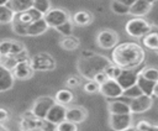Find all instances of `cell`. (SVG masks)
<instances>
[{
	"mask_svg": "<svg viewBox=\"0 0 158 131\" xmlns=\"http://www.w3.org/2000/svg\"><path fill=\"white\" fill-rule=\"evenodd\" d=\"M144 58L143 48L135 42L118 43L111 53V62L122 69H135L143 63Z\"/></svg>",
	"mask_w": 158,
	"mask_h": 131,
	"instance_id": "obj_1",
	"label": "cell"
},
{
	"mask_svg": "<svg viewBox=\"0 0 158 131\" xmlns=\"http://www.w3.org/2000/svg\"><path fill=\"white\" fill-rule=\"evenodd\" d=\"M111 64L112 62L109 61L105 56L94 53L89 57H80L78 61V70L84 78L91 80L98 73L105 72L106 68Z\"/></svg>",
	"mask_w": 158,
	"mask_h": 131,
	"instance_id": "obj_2",
	"label": "cell"
},
{
	"mask_svg": "<svg viewBox=\"0 0 158 131\" xmlns=\"http://www.w3.org/2000/svg\"><path fill=\"white\" fill-rule=\"evenodd\" d=\"M125 31L127 32L128 36L139 38V37H144L147 33L151 32V25L148 23V21H146L142 17H133L126 22Z\"/></svg>",
	"mask_w": 158,
	"mask_h": 131,
	"instance_id": "obj_3",
	"label": "cell"
},
{
	"mask_svg": "<svg viewBox=\"0 0 158 131\" xmlns=\"http://www.w3.org/2000/svg\"><path fill=\"white\" fill-rule=\"evenodd\" d=\"M30 62L35 72H49V70H53L57 66L56 59L49 53H46V52L32 56Z\"/></svg>",
	"mask_w": 158,
	"mask_h": 131,
	"instance_id": "obj_4",
	"label": "cell"
},
{
	"mask_svg": "<svg viewBox=\"0 0 158 131\" xmlns=\"http://www.w3.org/2000/svg\"><path fill=\"white\" fill-rule=\"evenodd\" d=\"M96 43L104 49H114L118 44V35L114 30H101L96 36Z\"/></svg>",
	"mask_w": 158,
	"mask_h": 131,
	"instance_id": "obj_5",
	"label": "cell"
},
{
	"mask_svg": "<svg viewBox=\"0 0 158 131\" xmlns=\"http://www.w3.org/2000/svg\"><path fill=\"white\" fill-rule=\"evenodd\" d=\"M56 104L54 98L51 96H40L35 100L32 105V111L37 119H46L49 109Z\"/></svg>",
	"mask_w": 158,
	"mask_h": 131,
	"instance_id": "obj_6",
	"label": "cell"
},
{
	"mask_svg": "<svg viewBox=\"0 0 158 131\" xmlns=\"http://www.w3.org/2000/svg\"><path fill=\"white\" fill-rule=\"evenodd\" d=\"M43 17H44L46 22L49 25V27H54V28L57 26H59V25H62V23H64V22L70 20L69 14L65 10L59 9V7L51 9Z\"/></svg>",
	"mask_w": 158,
	"mask_h": 131,
	"instance_id": "obj_7",
	"label": "cell"
},
{
	"mask_svg": "<svg viewBox=\"0 0 158 131\" xmlns=\"http://www.w3.org/2000/svg\"><path fill=\"white\" fill-rule=\"evenodd\" d=\"M109 125L114 131H122L132 126L131 114H110Z\"/></svg>",
	"mask_w": 158,
	"mask_h": 131,
	"instance_id": "obj_8",
	"label": "cell"
},
{
	"mask_svg": "<svg viewBox=\"0 0 158 131\" xmlns=\"http://www.w3.org/2000/svg\"><path fill=\"white\" fill-rule=\"evenodd\" d=\"M100 94L109 99H117L123 95L122 87L115 79H109L104 84L100 85Z\"/></svg>",
	"mask_w": 158,
	"mask_h": 131,
	"instance_id": "obj_9",
	"label": "cell"
},
{
	"mask_svg": "<svg viewBox=\"0 0 158 131\" xmlns=\"http://www.w3.org/2000/svg\"><path fill=\"white\" fill-rule=\"evenodd\" d=\"M153 101H152V98L149 95H141L138 98H135V99H131L130 101V108H131V112L132 114H141V112H144L147 111L148 109H151Z\"/></svg>",
	"mask_w": 158,
	"mask_h": 131,
	"instance_id": "obj_10",
	"label": "cell"
},
{
	"mask_svg": "<svg viewBox=\"0 0 158 131\" xmlns=\"http://www.w3.org/2000/svg\"><path fill=\"white\" fill-rule=\"evenodd\" d=\"M65 115H67V108L64 105H60L58 103H56L48 111L47 116L44 120H47L48 122L53 124V125H58L60 124L62 121L65 120Z\"/></svg>",
	"mask_w": 158,
	"mask_h": 131,
	"instance_id": "obj_11",
	"label": "cell"
},
{
	"mask_svg": "<svg viewBox=\"0 0 158 131\" xmlns=\"http://www.w3.org/2000/svg\"><path fill=\"white\" fill-rule=\"evenodd\" d=\"M25 46L15 40H4L0 41V56H9V54H19L25 51Z\"/></svg>",
	"mask_w": 158,
	"mask_h": 131,
	"instance_id": "obj_12",
	"label": "cell"
},
{
	"mask_svg": "<svg viewBox=\"0 0 158 131\" xmlns=\"http://www.w3.org/2000/svg\"><path fill=\"white\" fill-rule=\"evenodd\" d=\"M33 73H35V69L32 68L30 61L19 62V63L16 64V67L14 68V70H12L14 77H15L16 79H19V80H27V79H31V78L33 77Z\"/></svg>",
	"mask_w": 158,
	"mask_h": 131,
	"instance_id": "obj_13",
	"label": "cell"
},
{
	"mask_svg": "<svg viewBox=\"0 0 158 131\" xmlns=\"http://www.w3.org/2000/svg\"><path fill=\"white\" fill-rule=\"evenodd\" d=\"M117 83L122 87L123 90L133 87L137 84V80H138V74H136L132 69H123L122 73L118 75V78L116 79Z\"/></svg>",
	"mask_w": 158,
	"mask_h": 131,
	"instance_id": "obj_14",
	"label": "cell"
},
{
	"mask_svg": "<svg viewBox=\"0 0 158 131\" xmlns=\"http://www.w3.org/2000/svg\"><path fill=\"white\" fill-rule=\"evenodd\" d=\"M88 116V112L84 108L81 106H73V108H67V115L65 120L72 121L74 124H80L83 122Z\"/></svg>",
	"mask_w": 158,
	"mask_h": 131,
	"instance_id": "obj_15",
	"label": "cell"
},
{
	"mask_svg": "<svg viewBox=\"0 0 158 131\" xmlns=\"http://www.w3.org/2000/svg\"><path fill=\"white\" fill-rule=\"evenodd\" d=\"M48 28H49V25L46 22L44 17H42V19H40V20L33 21V22L28 26V28H27V36L36 37V36L43 35Z\"/></svg>",
	"mask_w": 158,
	"mask_h": 131,
	"instance_id": "obj_16",
	"label": "cell"
},
{
	"mask_svg": "<svg viewBox=\"0 0 158 131\" xmlns=\"http://www.w3.org/2000/svg\"><path fill=\"white\" fill-rule=\"evenodd\" d=\"M14 74L11 70L4 68L2 66H0V89L1 91H6L9 89L12 88L14 85Z\"/></svg>",
	"mask_w": 158,
	"mask_h": 131,
	"instance_id": "obj_17",
	"label": "cell"
},
{
	"mask_svg": "<svg viewBox=\"0 0 158 131\" xmlns=\"http://www.w3.org/2000/svg\"><path fill=\"white\" fill-rule=\"evenodd\" d=\"M6 6L14 14H19L30 10L33 6V0H9Z\"/></svg>",
	"mask_w": 158,
	"mask_h": 131,
	"instance_id": "obj_18",
	"label": "cell"
},
{
	"mask_svg": "<svg viewBox=\"0 0 158 131\" xmlns=\"http://www.w3.org/2000/svg\"><path fill=\"white\" fill-rule=\"evenodd\" d=\"M75 99V95L74 93L70 90V88H63V89H59L56 95H54V100L56 103L60 104V105H69L74 101Z\"/></svg>",
	"mask_w": 158,
	"mask_h": 131,
	"instance_id": "obj_19",
	"label": "cell"
},
{
	"mask_svg": "<svg viewBox=\"0 0 158 131\" xmlns=\"http://www.w3.org/2000/svg\"><path fill=\"white\" fill-rule=\"evenodd\" d=\"M93 14L86 10H79L72 16L73 23L77 26H88L93 22Z\"/></svg>",
	"mask_w": 158,
	"mask_h": 131,
	"instance_id": "obj_20",
	"label": "cell"
},
{
	"mask_svg": "<svg viewBox=\"0 0 158 131\" xmlns=\"http://www.w3.org/2000/svg\"><path fill=\"white\" fill-rule=\"evenodd\" d=\"M151 4L147 2V0H137L131 7H130V14L137 17L144 16L149 10H151Z\"/></svg>",
	"mask_w": 158,
	"mask_h": 131,
	"instance_id": "obj_21",
	"label": "cell"
},
{
	"mask_svg": "<svg viewBox=\"0 0 158 131\" xmlns=\"http://www.w3.org/2000/svg\"><path fill=\"white\" fill-rule=\"evenodd\" d=\"M107 109H109L110 114H132L130 104L121 101V100H114V101L109 103Z\"/></svg>",
	"mask_w": 158,
	"mask_h": 131,
	"instance_id": "obj_22",
	"label": "cell"
},
{
	"mask_svg": "<svg viewBox=\"0 0 158 131\" xmlns=\"http://www.w3.org/2000/svg\"><path fill=\"white\" fill-rule=\"evenodd\" d=\"M59 46L65 51H74L80 46V41L78 37L70 35V36H63L59 41Z\"/></svg>",
	"mask_w": 158,
	"mask_h": 131,
	"instance_id": "obj_23",
	"label": "cell"
},
{
	"mask_svg": "<svg viewBox=\"0 0 158 131\" xmlns=\"http://www.w3.org/2000/svg\"><path fill=\"white\" fill-rule=\"evenodd\" d=\"M137 85L141 88V90H142V93L144 95H149V96L153 95V90H154V87H156V83L154 82H152L149 79H146L144 77H142L141 74H138Z\"/></svg>",
	"mask_w": 158,
	"mask_h": 131,
	"instance_id": "obj_24",
	"label": "cell"
},
{
	"mask_svg": "<svg viewBox=\"0 0 158 131\" xmlns=\"http://www.w3.org/2000/svg\"><path fill=\"white\" fill-rule=\"evenodd\" d=\"M142 43L144 47L149 49L158 51V31H151L142 38Z\"/></svg>",
	"mask_w": 158,
	"mask_h": 131,
	"instance_id": "obj_25",
	"label": "cell"
},
{
	"mask_svg": "<svg viewBox=\"0 0 158 131\" xmlns=\"http://www.w3.org/2000/svg\"><path fill=\"white\" fill-rule=\"evenodd\" d=\"M19 63L17 58L15 54H9V56H0V66H2L4 68L9 69V70H14V68L16 67V64Z\"/></svg>",
	"mask_w": 158,
	"mask_h": 131,
	"instance_id": "obj_26",
	"label": "cell"
},
{
	"mask_svg": "<svg viewBox=\"0 0 158 131\" xmlns=\"http://www.w3.org/2000/svg\"><path fill=\"white\" fill-rule=\"evenodd\" d=\"M15 17V14L7 6H0V25L11 23Z\"/></svg>",
	"mask_w": 158,
	"mask_h": 131,
	"instance_id": "obj_27",
	"label": "cell"
},
{
	"mask_svg": "<svg viewBox=\"0 0 158 131\" xmlns=\"http://www.w3.org/2000/svg\"><path fill=\"white\" fill-rule=\"evenodd\" d=\"M138 74H141L146 79H149L154 83H158V68L157 67H146Z\"/></svg>",
	"mask_w": 158,
	"mask_h": 131,
	"instance_id": "obj_28",
	"label": "cell"
},
{
	"mask_svg": "<svg viewBox=\"0 0 158 131\" xmlns=\"http://www.w3.org/2000/svg\"><path fill=\"white\" fill-rule=\"evenodd\" d=\"M32 7L36 9L37 11H40L43 16L52 9L49 0H33V6Z\"/></svg>",
	"mask_w": 158,
	"mask_h": 131,
	"instance_id": "obj_29",
	"label": "cell"
},
{
	"mask_svg": "<svg viewBox=\"0 0 158 131\" xmlns=\"http://www.w3.org/2000/svg\"><path fill=\"white\" fill-rule=\"evenodd\" d=\"M111 10L117 15H127V14H130V7L126 6L125 4H122L118 0H112L111 1Z\"/></svg>",
	"mask_w": 158,
	"mask_h": 131,
	"instance_id": "obj_30",
	"label": "cell"
},
{
	"mask_svg": "<svg viewBox=\"0 0 158 131\" xmlns=\"http://www.w3.org/2000/svg\"><path fill=\"white\" fill-rule=\"evenodd\" d=\"M11 28H12V31H14L16 35H19V36H27V28H28V26H26V25L19 22V21H16V20H12V22H11Z\"/></svg>",
	"mask_w": 158,
	"mask_h": 131,
	"instance_id": "obj_31",
	"label": "cell"
},
{
	"mask_svg": "<svg viewBox=\"0 0 158 131\" xmlns=\"http://www.w3.org/2000/svg\"><path fill=\"white\" fill-rule=\"evenodd\" d=\"M141 95H143V93H142L141 88L136 84V85H133V87H131V88L123 90V95H122V96L128 98V99H135V98H138V96H141Z\"/></svg>",
	"mask_w": 158,
	"mask_h": 131,
	"instance_id": "obj_32",
	"label": "cell"
},
{
	"mask_svg": "<svg viewBox=\"0 0 158 131\" xmlns=\"http://www.w3.org/2000/svg\"><path fill=\"white\" fill-rule=\"evenodd\" d=\"M56 130L57 131H78V124L64 120L56 126Z\"/></svg>",
	"mask_w": 158,
	"mask_h": 131,
	"instance_id": "obj_33",
	"label": "cell"
},
{
	"mask_svg": "<svg viewBox=\"0 0 158 131\" xmlns=\"http://www.w3.org/2000/svg\"><path fill=\"white\" fill-rule=\"evenodd\" d=\"M56 30H57L62 36H70V35L73 33V23H72V21L69 20V21H67V22H64V23L57 26Z\"/></svg>",
	"mask_w": 158,
	"mask_h": 131,
	"instance_id": "obj_34",
	"label": "cell"
},
{
	"mask_svg": "<svg viewBox=\"0 0 158 131\" xmlns=\"http://www.w3.org/2000/svg\"><path fill=\"white\" fill-rule=\"evenodd\" d=\"M135 127H136L137 131H158L157 125H152V124H149L148 121H144V120L138 121Z\"/></svg>",
	"mask_w": 158,
	"mask_h": 131,
	"instance_id": "obj_35",
	"label": "cell"
},
{
	"mask_svg": "<svg viewBox=\"0 0 158 131\" xmlns=\"http://www.w3.org/2000/svg\"><path fill=\"white\" fill-rule=\"evenodd\" d=\"M122 70H123L122 68H120L118 66H116V64L112 63L111 66H109V67L106 68L105 72H106V74L109 75L110 79H115V80H116V79L118 78V75L122 73Z\"/></svg>",
	"mask_w": 158,
	"mask_h": 131,
	"instance_id": "obj_36",
	"label": "cell"
},
{
	"mask_svg": "<svg viewBox=\"0 0 158 131\" xmlns=\"http://www.w3.org/2000/svg\"><path fill=\"white\" fill-rule=\"evenodd\" d=\"M83 89H84V91L85 93H88V94H95V93H98V91H100V85L95 82V80H88L84 85H83Z\"/></svg>",
	"mask_w": 158,
	"mask_h": 131,
	"instance_id": "obj_37",
	"label": "cell"
},
{
	"mask_svg": "<svg viewBox=\"0 0 158 131\" xmlns=\"http://www.w3.org/2000/svg\"><path fill=\"white\" fill-rule=\"evenodd\" d=\"M80 84V78L77 77V75H70L67 80H65V85L68 88H75Z\"/></svg>",
	"mask_w": 158,
	"mask_h": 131,
	"instance_id": "obj_38",
	"label": "cell"
},
{
	"mask_svg": "<svg viewBox=\"0 0 158 131\" xmlns=\"http://www.w3.org/2000/svg\"><path fill=\"white\" fill-rule=\"evenodd\" d=\"M110 78H109V75L106 74V72H100V73H98L95 77H94V79L93 80H95L99 85H101V84H104L105 82H107Z\"/></svg>",
	"mask_w": 158,
	"mask_h": 131,
	"instance_id": "obj_39",
	"label": "cell"
},
{
	"mask_svg": "<svg viewBox=\"0 0 158 131\" xmlns=\"http://www.w3.org/2000/svg\"><path fill=\"white\" fill-rule=\"evenodd\" d=\"M10 117V112L5 108H0V124H5Z\"/></svg>",
	"mask_w": 158,
	"mask_h": 131,
	"instance_id": "obj_40",
	"label": "cell"
},
{
	"mask_svg": "<svg viewBox=\"0 0 158 131\" xmlns=\"http://www.w3.org/2000/svg\"><path fill=\"white\" fill-rule=\"evenodd\" d=\"M118 1H121V2H122V4H125L126 6L131 7V6H132V5H133V4H135L137 0H118Z\"/></svg>",
	"mask_w": 158,
	"mask_h": 131,
	"instance_id": "obj_41",
	"label": "cell"
},
{
	"mask_svg": "<svg viewBox=\"0 0 158 131\" xmlns=\"http://www.w3.org/2000/svg\"><path fill=\"white\" fill-rule=\"evenodd\" d=\"M91 54H94V52H90V51H83L81 52V57H89Z\"/></svg>",
	"mask_w": 158,
	"mask_h": 131,
	"instance_id": "obj_42",
	"label": "cell"
},
{
	"mask_svg": "<svg viewBox=\"0 0 158 131\" xmlns=\"http://www.w3.org/2000/svg\"><path fill=\"white\" fill-rule=\"evenodd\" d=\"M153 95L158 98V83H156V87H154V90H153Z\"/></svg>",
	"mask_w": 158,
	"mask_h": 131,
	"instance_id": "obj_43",
	"label": "cell"
},
{
	"mask_svg": "<svg viewBox=\"0 0 158 131\" xmlns=\"http://www.w3.org/2000/svg\"><path fill=\"white\" fill-rule=\"evenodd\" d=\"M7 2H9V0H0V6H6Z\"/></svg>",
	"mask_w": 158,
	"mask_h": 131,
	"instance_id": "obj_44",
	"label": "cell"
},
{
	"mask_svg": "<svg viewBox=\"0 0 158 131\" xmlns=\"http://www.w3.org/2000/svg\"><path fill=\"white\" fill-rule=\"evenodd\" d=\"M122 131H137V130H136V127L131 126V127H128V129H126V130H122Z\"/></svg>",
	"mask_w": 158,
	"mask_h": 131,
	"instance_id": "obj_45",
	"label": "cell"
},
{
	"mask_svg": "<svg viewBox=\"0 0 158 131\" xmlns=\"http://www.w3.org/2000/svg\"><path fill=\"white\" fill-rule=\"evenodd\" d=\"M0 131H9V130H7L2 124H0Z\"/></svg>",
	"mask_w": 158,
	"mask_h": 131,
	"instance_id": "obj_46",
	"label": "cell"
},
{
	"mask_svg": "<svg viewBox=\"0 0 158 131\" xmlns=\"http://www.w3.org/2000/svg\"><path fill=\"white\" fill-rule=\"evenodd\" d=\"M154 1H156V0H147V2H148V4H151V5H153V4H154Z\"/></svg>",
	"mask_w": 158,
	"mask_h": 131,
	"instance_id": "obj_47",
	"label": "cell"
},
{
	"mask_svg": "<svg viewBox=\"0 0 158 131\" xmlns=\"http://www.w3.org/2000/svg\"><path fill=\"white\" fill-rule=\"evenodd\" d=\"M30 131H43V130H41V129H33V130H30Z\"/></svg>",
	"mask_w": 158,
	"mask_h": 131,
	"instance_id": "obj_48",
	"label": "cell"
},
{
	"mask_svg": "<svg viewBox=\"0 0 158 131\" xmlns=\"http://www.w3.org/2000/svg\"><path fill=\"white\" fill-rule=\"evenodd\" d=\"M47 131H57V130H56V129H54V130H47Z\"/></svg>",
	"mask_w": 158,
	"mask_h": 131,
	"instance_id": "obj_49",
	"label": "cell"
},
{
	"mask_svg": "<svg viewBox=\"0 0 158 131\" xmlns=\"http://www.w3.org/2000/svg\"><path fill=\"white\" fill-rule=\"evenodd\" d=\"M157 53H158V51H157Z\"/></svg>",
	"mask_w": 158,
	"mask_h": 131,
	"instance_id": "obj_50",
	"label": "cell"
},
{
	"mask_svg": "<svg viewBox=\"0 0 158 131\" xmlns=\"http://www.w3.org/2000/svg\"><path fill=\"white\" fill-rule=\"evenodd\" d=\"M0 91H1V89H0Z\"/></svg>",
	"mask_w": 158,
	"mask_h": 131,
	"instance_id": "obj_51",
	"label": "cell"
}]
</instances>
